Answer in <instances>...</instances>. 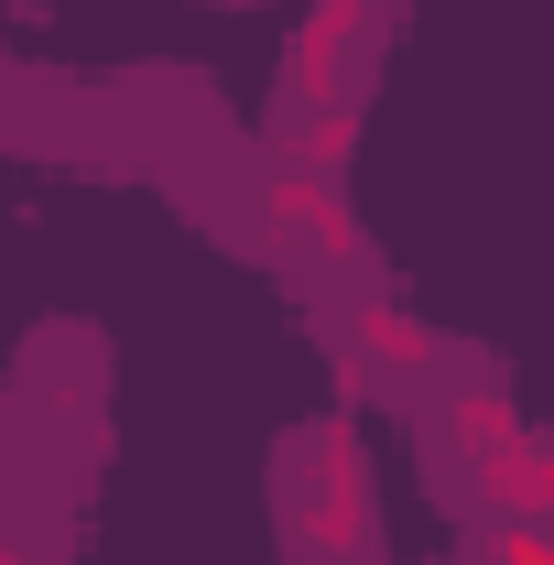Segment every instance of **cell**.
<instances>
[{"label":"cell","instance_id":"6da1fadb","mask_svg":"<svg viewBox=\"0 0 554 565\" xmlns=\"http://www.w3.org/2000/svg\"><path fill=\"white\" fill-rule=\"evenodd\" d=\"M294 533L327 565L370 555V468H359V435H348V424L294 435Z\"/></svg>","mask_w":554,"mask_h":565},{"label":"cell","instance_id":"7a4b0ae2","mask_svg":"<svg viewBox=\"0 0 554 565\" xmlns=\"http://www.w3.org/2000/svg\"><path fill=\"white\" fill-rule=\"evenodd\" d=\"M262 207H273V228H283V239H305L316 262H359V217H348V196H338L327 163L283 152L273 174H262Z\"/></svg>","mask_w":554,"mask_h":565},{"label":"cell","instance_id":"3957f363","mask_svg":"<svg viewBox=\"0 0 554 565\" xmlns=\"http://www.w3.org/2000/svg\"><path fill=\"white\" fill-rule=\"evenodd\" d=\"M348 44H359V22H348L338 0H316L305 22H294V44H283V131H305V120H327V109H348L338 76H348Z\"/></svg>","mask_w":554,"mask_h":565},{"label":"cell","instance_id":"277c9868","mask_svg":"<svg viewBox=\"0 0 554 565\" xmlns=\"http://www.w3.org/2000/svg\"><path fill=\"white\" fill-rule=\"evenodd\" d=\"M348 370H359V381H435L424 316H403L392 294H359V305H348Z\"/></svg>","mask_w":554,"mask_h":565},{"label":"cell","instance_id":"5b68a950","mask_svg":"<svg viewBox=\"0 0 554 565\" xmlns=\"http://www.w3.org/2000/svg\"><path fill=\"white\" fill-rule=\"evenodd\" d=\"M446 446H457L468 468L511 457V446H522V414H511V392H500V381H446Z\"/></svg>","mask_w":554,"mask_h":565},{"label":"cell","instance_id":"8992f818","mask_svg":"<svg viewBox=\"0 0 554 565\" xmlns=\"http://www.w3.org/2000/svg\"><path fill=\"white\" fill-rule=\"evenodd\" d=\"M479 500L500 511V522H554V435H522L511 457H489Z\"/></svg>","mask_w":554,"mask_h":565},{"label":"cell","instance_id":"52a82bcc","mask_svg":"<svg viewBox=\"0 0 554 565\" xmlns=\"http://www.w3.org/2000/svg\"><path fill=\"white\" fill-rule=\"evenodd\" d=\"M489 565H554V522H500Z\"/></svg>","mask_w":554,"mask_h":565},{"label":"cell","instance_id":"ba28073f","mask_svg":"<svg viewBox=\"0 0 554 565\" xmlns=\"http://www.w3.org/2000/svg\"><path fill=\"white\" fill-rule=\"evenodd\" d=\"M348 22H359V33H370V22H392V11H403V0H338Z\"/></svg>","mask_w":554,"mask_h":565},{"label":"cell","instance_id":"9c48e42d","mask_svg":"<svg viewBox=\"0 0 554 565\" xmlns=\"http://www.w3.org/2000/svg\"><path fill=\"white\" fill-rule=\"evenodd\" d=\"M0 565H11V544H0Z\"/></svg>","mask_w":554,"mask_h":565}]
</instances>
